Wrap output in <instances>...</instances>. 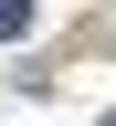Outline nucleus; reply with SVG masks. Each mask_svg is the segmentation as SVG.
Returning a JSON list of instances; mask_svg holds the SVG:
<instances>
[{"label":"nucleus","mask_w":116,"mask_h":126,"mask_svg":"<svg viewBox=\"0 0 116 126\" xmlns=\"http://www.w3.org/2000/svg\"><path fill=\"white\" fill-rule=\"evenodd\" d=\"M32 32V0H0V42H21Z\"/></svg>","instance_id":"obj_1"}]
</instances>
